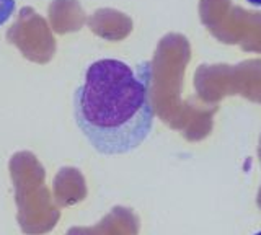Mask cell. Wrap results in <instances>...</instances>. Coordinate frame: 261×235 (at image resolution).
<instances>
[{"label":"cell","instance_id":"obj_2","mask_svg":"<svg viewBox=\"0 0 261 235\" xmlns=\"http://www.w3.org/2000/svg\"><path fill=\"white\" fill-rule=\"evenodd\" d=\"M16 0H0V27L10 20V17L15 12Z\"/></svg>","mask_w":261,"mask_h":235},{"label":"cell","instance_id":"obj_4","mask_svg":"<svg viewBox=\"0 0 261 235\" xmlns=\"http://www.w3.org/2000/svg\"><path fill=\"white\" fill-rule=\"evenodd\" d=\"M255 235H261V230H259V232H256V233H255Z\"/></svg>","mask_w":261,"mask_h":235},{"label":"cell","instance_id":"obj_3","mask_svg":"<svg viewBox=\"0 0 261 235\" xmlns=\"http://www.w3.org/2000/svg\"><path fill=\"white\" fill-rule=\"evenodd\" d=\"M248 4L255 5V7H261V0H247Z\"/></svg>","mask_w":261,"mask_h":235},{"label":"cell","instance_id":"obj_1","mask_svg":"<svg viewBox=\"0 0 261 235\" xmlns=\"http://www.w3.org/2000/svg\"><path fill=\"white\" fill-rule=\"evenodd\" d=\"M152 75L149 61L129 64L105 58L85 69L73 92V118L98 153L124 155L150 136L155 119Z\"/></svg>","mask_w":261,"mask_h":235}]
</instances>
